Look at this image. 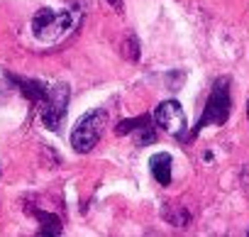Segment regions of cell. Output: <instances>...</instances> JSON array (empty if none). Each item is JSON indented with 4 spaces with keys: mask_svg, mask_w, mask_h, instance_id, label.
<instances>
[{
    "mask_svg": "<svg viewBox=\"0 0 249 237\" xmlns=\"http://www.w3.org/2000/svg\"><path fill=\"white\" fill-rule=\"evenodd\" d=\"M69 98H71V88L69 83H52L49 86V95L39 108V117L42 125L49 132H59L64 120H66V110H69Z\"/></svg>",
    "mask_w": 249,
    "mask_h": 237,
    "instance_id": "obj_3",
    "label": "cell"
},
{
    "mask_svg": "<svg viewBox=\"0 0 249 237\" xmlns=\"http://www.w3.org/2000/svg\"><path fill=\"white\" fill-rule=\"evenodd\" d=\"M147 125H154V115L152 112H144V115H137V117H127V120H120L115 125V135L124 137V135H132Z\"/></svg>",
    "mask_w": 249,
    "mask_h": 237,
    "instance_id": "obj_9",
    "label": "cell"
},
{
    "mask_svg": "<svg viewBox=\"0 0 249 237\" xmlns=\"http://www.w3.org/2000/svg\"><path fill=\"white\" fill-rule=\"evenodd\" d=\"M247 120H249V100H247Z\"/></svg>",
    "mask_w": 249,
    "mask_h": 237,
    "instance_id": "obj_14",
    "label": "cell"
},
{
    "mask_svg": "<svg viewBox=\"0 0 249 237\" xmlns=\"http://www.w3.org/2000/svg\"><path fill=\"white\" fill-rule=\"evenodd\" d=\"M247 235H249V230H247Z\"/></svg>",
    "mask_w": 249,
    "mask_h": 237,
    "instance_id": "obj_15",
    "label": "cell"
},
{
    "mask_svg": "<svg viewBox=\"0 0 249 237\" xmlns=\"http://www.w3.org/2000/svg\"><path fill=\"white\" fill-rule=\"evenodd\" d=\"M73 27V13L71 10H52V8H42L37 10V15L32 18V32L37 39L42 42H52L59 39L64 32H69Z\"/></svg>",
    "mask_w": 249,
    "mask_h": 237,
    "instance_id": "obj_4",
    "label": "cell"
},
{
    "mask_svg": "<svg viewBox=\"0 0 249 237\" xmlns=\"http://www.w3.org/2000/svg\"><path fill=\"white\" fill-rule=\"evenodd\" d=\"M171 169H174V159H171L169 152H159L149 159V171L161 186L171 183Z\"/></svg>",
    "mask_w": 249,
    "mask_h": 237,
    "instance_id": "obj_7",
    "label": "cell"
},
{
    "mask_svg": "<svg viewBox=\"0 0 249 237\" xmlns=\"http://www.w3.org/2000/svg\"><path fill=\"white\" fill-rule=\"evenodd\" d=\"M161 218L169 222V225H176V227H186L191 222V210L186 205H171V203H164L161 208Z\"/></svg>",
    "mask_w": 249,
    "mask_h": 237,
    "instance_id": "obj_10",
    "label": "cell"
},
{
    "mask_svg": "<svg viewBox=\"0 0 249 237\" xmlns=\"http://www.w3.org/2000/svg\"><path fill=\"white\" fill-rule=\"evenodd\" d=\"M122 56L127 59V61H132V64L140 61L142 52H140V39H137L135 35H127V37H124V42H122Z\"/></svg>",
    "mask_w": 249,
    "mask_h": 237,
    "instance_id": "obj_11",
    "label": "cell"
},
{
    "mask_svg": "<svg viewBox=\"0 0 249 237\" xmlns=\"http://www.w3.org/2000/svg\"><path fill=\"white\" fill-rule=\"evenodd\" d=\"M8 78L20 88V93L37 108H42V103L47 100L49 95V86L44 81H37V78H25V76H15V73H8Z\"/></svg>",
    "mask_w": 249,
    "mask_h": 237,
    "instance_id": "obj_6",
    "label": "cell"
},
{
    "mask_svg": "<svg viewBox=\"0 0 249 237\" xmlns=\"http://www.w3.org/2000/svg\"><path fill=\"white\" fill-rule=\"evenodd\" d=\"M230 110H232V93H230V76H220L213 81V88H210V95L205 100V108L198 117V123L191 128L188 132V142H193L203 128L208 125H215V128H222L227 120H230Z\"/></svg>",
    "mask_w": 249,
    "mask_h": 237,
    "instance_id": "obj_1",
    "label": "cell"
},
{
    "mask_svg": "<svg viewBox=\"0 0 249 237\" xmlns=\"http://www.w3.org/2000/svg\"><path fill=\"white\" fill-rule=\"evenodd\" d=\"M154 123L159 128H164V132H169L171 137L181 140V142H188V120H186V112L181 108L178 100H164L159 103V108L154 110Z\"/></svg>",
    "mask_w": 249,
    "mask_h": 237,
    "instance_id": "obj_5",
    "label": "cell"
},
{
    "mask_svg": "<svg viewBox=\"0 0 249 237\" xmlns=\"http://www.w3.org/2000/svg\"><path fill=\"white\" fill-rule=\"evenodd\" d=\"M154 142H157L154 125H147V128H142V130L135 132V145H137V147H149V145H154Z\"/></svg>",
    "mask_w": 249,
    "mask_h": 237,
    "instance_id": "obj_12",
    "label": "cell"
},
{
    "mask_svg": "<svg viewBox=\"0 0 249 237\" xmlns=\"http://www.w3.org/2000/svg\"><path fill=\"white\" fill-rule=\"evenodd\" d=\"M32 215L39 220V235L42 237H56V235H61V218L59 215H54V213H47V210H32Z\"/></svg>",
    "mask_w": 249,
    "mask_h": 237,
    "instance_id": "obj_8",
    "label": "cell"
},
{
    "mask_svg": "<svg viewBox=\"0 0 249 237\" xmlns=\"http://www.w3.org/2000/svg\"><path fill=\"white\" fill-rule=\"evenodd\" d=\"M107 3H110L117 13H122V8H124V5H122V0H107Z\"/></svg>",
    "mask_w": 249,
    "mask_h": 237,
    "instance_id": "obj_13",
    "label": "cell"
},
{
    "mask_svg": "<svg viewBox=\"0 0 249 237\" xmlns=\"http://www.w3.org/2000/svg\"><path fill=\"white\" fill-rule=\"evenodd\" d=\"M105 132V110H90L83 117H78V123L71 132V147L76 154H88L93 147L100 142Z\"/></svg>",
    "mask_w": 249,
    "mask_h": 237,
    "instance_id": "obj_2",
    "label": "cell"
}]
</instances>
